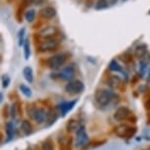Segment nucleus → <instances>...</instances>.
<instances>
[{"mask_svg":"<svg viewBox=\"0 0 150 150\" xmlns=\"http://www.w3.org/2000/svg\"><path fill=\"white\" fill-rule=\"evenodd\" d=\"M10 81H11V79L8 75H4L2 77V80H1V83H2V87L3 88H7L10 84Z\"/></svg>","mask_w":150,"mask_h":150,"instance_id":"nucleus-31","label":"nucleus"},{"mask_svg":"<svg viewBox=\"0 0 150 150\" xmlns=\"http://www.w3.org/2000/svg\"><path fill=\"white\" fill-rule=\"evenodd\" d=\"M147 66H148V63L141 59L140 63H139V72H140L141 77H143V76L145 75V73L147 72Z\"/></svg>","mask_w":150,"mask_h":150,"instance_id":"nucleus-30","label":"nucleus"},{"mask_svg":"<svg viewBox=\"0 0 150 150\" xmlns=\"http://www.w3.org/2000/svg\"><path fill=\"white\" fill-rule=\"evenodd\" d=\"M32 1H33V0H32Z\"/></svg>","mask_w":150,"mask_h":150,"instance_id":"nucleus-40","label":"nucleus"},{"mask_svg":"<svg viewBox=\"0 0 150 150\" xmlns=\"http://www.w3.org/2000/svg\"><path fill=\"white\" fill-rule=\"evenodd\" d=\"M14 134H15V128H14V123L13 122H8L6 125V134H7V139L5 142H9L13 139Z\"/></svg>","mask_w":150,"mask_h":150,"instance_id":"nucleus-20","label":"nucleus"},{"mask_svg":"<svg viewBox=\"0 0 150 150\" xmlns=\"http://www.w3.org/2000/svg\"><path fill=\"white\" fill-rule=\"evenodd\" d=\"M23 75H24V78L28 83H33V71L30 66H27L24 68L23 70Z\"/></svg>","mask_w":150,"mask_h":150,"instance_id":"nucleus-21","label":"nucleus"},{"mask_svg":"<svg viewBox=\"0 0 150 150\" xmlns=\"http://www.w3.org/2000/svg\"><path fill=\"white\" fill-rule=\"evenodd\" d=\"M66 62V56L64 54H55L47 60V65L51 69H59Z\"/></svg>","mask_w":150,"mask_h":150,"instance_id":"nucleus-7","label":"nucleus"},{"mask_svg":"<svg viewBox=\"0 0 150 150\" xmlns=\"http://www.w3.org/2000/svg\"><path fill=\"white\" fill-rule=\"evenodd\" d=\"M108 7V1L107 0H97L95 4V9L96 10H103L106 9Z\"/></svg>","mask_w":150,"mask_h":150,"instance_id":"nucleus-29","label":"nucleus"},{"mask_svg":"<svg viewBox=\"0 0 150 150\" xmlns=\"http://www.w3.org/2000/svg\"><path fill=\"white\" fill-rule=\"evenodd\" d=\"M117 2V0H111V4H115Z\"/></svg>","mask_w":150,"mask_h":150,"instance_id":"nucleus-35","label":"nucleus"},{"mask_svg":"<svg viewBox=\"0 0 150 150\" xmlns=\"http://www.w3.org/2000/svg\"><path fill=\"white\" fill-rule=\"evenodd\" d=\"M107 84L113 89H119L121 91H126V84L123 83L118 76H112L107 80Z\"/></svg>","mask_w":150,"mask_h":150,"instance_id":"nucleus-9","label":"nucleus"},{"mask_svg":"<svg viewBox=\"0 0 150 150\" xmlns=\"http://www.w3.org/2000/svg\"><path fill=\"white\" fill-rule=\"evenodd\" d=\"M74 76H75V70L71 66L65 68V69L62 70L60 74H59V78L64 81H70L72 80L74 78Z\"/></svg>","mask_w":150,"mask_h":150,"instance_id":"nucleus-14","label":"nucleus"},{"mask_svg":"<svg viewBox=\"0 0 150 150\" xmlns=\"http://www.w3.org/2000/svg\"><path fill=\"white\" fill-rule=\"evenodd\" d=\"M123 1H127V0H123Z\"/></svg>","mask_w":150,"mask_h":150,"instance_id":"nucleus-39","label":"nucleus"},{"mask_svg":"<svg viewBox=\"0 0 150 150\" xmlns=\"http://www.w3.org/2000/svg\"><path fill=\"white\" fill-rule=\"evenodd\" d=\"M114 119L118 122L129 121L132 124H135L137 121V118L134 115L132 110L129 109L128 107H126V106H122L116 110V112L114 114Z\"/></svg>","mask_w":150,"mask_h":150,"instance_id":"nucleus-3","label":"nucleus"},{"mask_svg":"<svg viewBox=\"0 0 150 150\" xmlns=\"http://www.w3.org/2000/svg\"><path fill=\"white\" fill-rule=\"evenodd\" d=\"M39 14L42 18L44 19H52L53 17H55L56 15V10L55 8H53L51 6H47V7H44L39 11Z\"/></svg>","mask_w":150,"mask_h":150,"instance_id":"nucleus-15","label":"nucleus"},{"mask_svg":"<svg viewBox=\"0 0 150 150\" xmlns=\"http://www.w3.org/2000/svg\"><path fill=\"white\" fill-rule=\"evenodd\" d=\"M27 113L28 116L35 121L36 124H42L43 122L46 121L47 112L45 111L44 108L41 107H36L35 105H29L27 107Z\"/></svg>","mask_w":150,"mask_h":150,"instance_id":"nucleus-2","label":"nucleus"},{"mask_svg":"<svg viewBox=\"0 0 150 150\" xmlns=\"http://www.w3.org/2000/svg\"><path fill=\"white\" fill-rule=\"evenodd\" d=\"M59 118V112L57 111L56 109H49L47 111V117H46V121H45V123H46V125H45V127L46 128H49V127L53 126L56 121L58 120Z\"/></svg>","mask_w":150,"mask_h":150,"instance_id":"nucleus-12","label":"nucleus"},{"mask_svg":"<svg viewBox=\"0 0 150 150\" xmlns=\"http://www.w3.org/2000/svg\"><path fill=\"white\" fill-rule=\"evenodd\" d=\"M19 87H20V90L22 91V93L26 96V97L30 98V97H32V96H33L32 89H30L28 86H26V84H20Z\"/></svg>","mask_w":150,"mask_h":150,"instance_id":"nucleus-23","label":"nucleus"},{"mask_svg":"<svg viewBox=\"0 0 150 150\" xmlns=\"http://www.w3.org/2000/svg\"><path fill=\"white\" fill-rule=\"evenodd\" d=\"M24 56H25V59L26 60H29L30 59V40L29 39H26L24 43Z\"/></svg>","mask_w":150,"mask_h":150,"instance_id":"nucleus-25","label":"nucleus"},{"mask_svg":"<svg viewBox=\"0 0 150 150\" xmlns=\"http://www.w3.org/2000/svg\"><path fill=\"white\" fill-rule=\"evenodd\" d=\"M58 33V29L54 26H47L43 28L40 32H39V35L44 38H52Z\"/></svg>","mask_w":150,"mask_h":150,"instance_id":"nucleus-13","label":"nucleus"},{"mask_svg":"<svg viewBox=\"0 0 150 150\" xmlns=\"http://www.w3.org/2000/svg\"><path fill=\"white\" fill-rule=\"evenodd\" d=\"M77 134V138H76V146L80 147L88 142V135H87L86 132V127L83 125H81V128L76 132Z\"/></svg>","mask_w":150,"mask_h":150,"instance_id":"nucleus-8","label":"nucleus"},{"mask_svg":"<svg viewBox=\"0 0 150 150\" xmlns=\"http://www.w3.org/2000/svg\"><path fill=\"white\" fill-rule=\"evenodd\" d=\"M77 102H78V100H72V101H68V102H63V103L59 104L57 106V109L59 110V112L61 113L62 117H65L70 111H72L75 105L77 104Z\"/></svg>","mask_w":150,"mask_h":150,"instance_id":"nucleus-11","label":"nucleus"},{"mask_svg":"<svg viewBox=\"0 0 150 150\" xmlns=\"http://www.w3.org/2000/svg\"><path fill=\"white\" fill-rule=\"evenodd\" d=\"M109 70L113 71V72H123L122 67L120 66V64L118 63L116 60H112L109 64Z\"/></svg>","mask_w":150,"mask_h":150,"instance_id":"nucleus-26","label":"nucleus"},{"mask_svg":"<svg viewBox=\"0 0 150 150\" xmlns=\"http://www.w3.org/2000/svg\"><path fill=\"white\" fill-rule=\"evenodd\" d=\"M2 113H3V117L5 119H7L8 117H9L10 116V109H9V107H8V105H5L3 110H2Z\"/></svg>","mask_w":150,"mask_h":150,"instance_id":"nucleus-32","label":"nucleus"},{"mask_svg":"<svg viewBox=\"0 0 150 150\" xmlns=\"http://www.w3.org/2000/svg\"><path fill=\"white\" fill-rule=\"evenodd\" d=\"M25 35H26V29L25 28H22L21 30H19V33H18V43H19V46H22L24 45L25 41Z\"/></svg>","mask_w":150,"mask_h":150,"instance_id":"nucleus-27","label":"nucleus"},{"mask_svg":"<svg viewBox=\"0 0 150 150\" xmlns=\"http://www.w3.org/2000/svg\"><path fill=\"white\" fill-rule=\"evenodd\" d=\"M59 150H73V137L71 135H62L58 137Z\"/></svg>","mask_w":150,"mask_h":150,"instance_id":"nucleus-10","label":"nucleus"},{"mask_svg":"<svg viewBox=\"0 0 150 150\" xmlns=\"http://www.w3.org/2000/svg\"><path fill=\"white\" fill-rule=\"evenodd\" d=\"M84 90V84L80 80L70 81L66 86H65V91L70 93V94H79Z\"/></svg>","mask_w":150,"mask_h":150,"instance_id":"nucleus-5","label":"nucleus"},{"mask_svg":"<svg viewBox=\"0 0 150 150\" xmlns=\"http://www.w3.org/2000/svg\"><path fill=\"white\" fill-rule=\"evenodd\" d=\"M138 80H139V78H138L137 76H134V77L132 78V86H134V84L138 81Z\"/></svg>","mask_w":150,"mask_h":150,"instance_id":"nucleus-33","label":"nucleus"},{"mask_svg":"<svg viewBox=\"0 0 150 150\" xmlns=\"http://www.w3.org/2000/svg\"><path fill=\"white\" fill-rule=\"evenodd\" d=\"M106 142H107L106 138H103V139H94L88 144V147H89V148H96V147L104 145Z\"/></svg>","mask_w":150,"mask_h":150,"instance_id":"nucleus-24","label":"nucleus"},{"mask_svg":"<svg viewBox=\"0 0 150 150\" xmlns=\"http://www.w3.org/2000/svg\"><path fill=\"white\" fill-rule=\"evenodd\" d=\"M21 129L25 135H30L33 132V127L29 120H24L21 124Z\"/></svg>","mask_w":150,"mask_h":150,"instance_id":"nucleus-17","label":"nucleus"},{"mask_svg":"<svg viewBox=\"0 0 150 150\" xmlns=\"http://www.w3.org/2000/svg\"><path fill=\"white\" fill-rule=\"evenodd\" d=\"M116 96H117V94H115L112 90L97 89L94 94V101L98 106L104 107L108 105Z\"/></svg>","mask_w":150,"mask_h":150,"instance_id":"nucleus-1","label":"nucleus"},{"mask_svg":"<svg viewBox=\"0 0 150 150\" xmlns=\"http://www.w3.org/2000/svg\"><path fill=\"white\" fill-rule=\"evenodd\" d=\"M148 14H149V15H150V10H149V13H148Z\"/></svg>","mask_w":150,"mask_h":150,"instance_id":"nucleus-38","label":"nucleus"},{"mask_svg":"<svg viewBox=\"0 0 150 150\" xmlns=\"http://www.w3.org/2000/svg\"><path fill=\"white\" fill-rule=\"evenodd\" d=\"M137 132V127H132L128 125H120L115 129V134L120 138H129L134 137Z\"/></svg>","mask_w":150,"mask_h":150,"instance_id":"nucleus-4","label":"nucleus"},{"mask_svg":"<svg viewBox=\"0 0 150 150\" xmlns=\"http://www.w3.org/2000/svg\"><path fill=\"white\" fill-rule=\"evenodd\" d=\"M42 150H55L54 149V141L51 137L46 138L42 143Z\"/></svg>","mask_w":150,"mask_h":150,"instance_id":"nucleus-22","label":"nucleus"},{"mask_svg":"<svg viewBox=\"0 0 150 150\" xmlns=\"http://www.w3.org/2000/svg\"><path fill=\"white\" fill-rule=\"evenodd\" d=\"M25 18H26V20L29 23L33 22V20L35 19V10H33V9L28 10L26 14H25Z\"/></svg>","mask_w":150,"mask_h":150,"instance_id":"nucleus-28","label":"nucleus"},{"mask_svg":"<svg viewBox=\"0 0 150 150\" xmlns=\"http://www.w3.org/2000/svg\"><path fill=\"white\" fill-rule=\"evenodd\" d=\"M147 150H150V145H149V147H148V149H147Z\"/></svg>","mask_w":150,"mask_h":150,"instance_id":"nucleus-37","label":"nucleus"},{"mask_svg":"<svg viewBox=\"0 0 150 150\" xmlns=\"http://www.w3.org/2000/svg\"><path fill=\"white\" fill-rule=\"evenodd\" d=\"M81 122L77 120V119H70L66 125V129H67V131L70 132H76L81 128Z\"/></svg>","mask_w":150,"mask_h":150,"instance_id":"nucleus-16","label":"nucleus"},{"mask_svg":"<svg viewBox=\"0 0 150 150\" xmlns=\"http://www.w3.org/2000/svg\"><path fill=\"white\" fill-rule=\"evenodd\" d=\"M147 54V45L146 44H139L138 46L135 48L134 50V55L135 57L138 59H142L144 56Z\"/></svg>","mask_w":150,"mask_h":150,"instance_id":"nucleus-19","label":"nucleus"},{"mask_svg":"<svg viewBox=\"0 0 150 150\" xmlns=\"http://www.w3.org/2000/svg\"><path fill=\"white\" fill-rule=\"evenodd\" d=\"M145 109L150 110V98L147 99V102H145Z\"/></svg>","mask_w":150,"mask_h":150,"instance_id":"nucleus-34","label":"nucleus"},{"mask_svg":"<svg viewBox=\"0 0 150 150\" xmlns=\"http://www.w3.org/2000/svg\"><path fill=\"white\" fill-rule=\"evenodd\" d=\"M58 46V41L54 38H45L38 44V49L39 52H47L56 49Z\"/></svg>","mask_w":150,"mask_h":150,"instance_id":"nucleus-6","label":"nucleus"},{"mask_svg":"<svg viewBox=\"0 0 150 150\" xmlns=\"http://www.w3.org/2000/svg\"><path fill=\"white\" fill-rule=\"evenodd\" d=\"M22 115V110H21V103L16 102L14 103L12 107L10 108V116L12 117L14 120L18 119L19 116Z\"/></svg>","mask_w":150,"mask_h":150,"instance_id":"nucleus-18","label":"nucleus"},{"mask_svg":"<svg viewBox=\"0 0 150 150\" xmlns=\"http://www.w3.org/2000/svg\"><path fill=\"white\" fill-rule=\"evenodd\" d=\"M2 100H3V93H1V98H0V101L2 102Z\"/></svg>","mask_w":150,"mask_h":150,"instance_id":"nucleus-36","label":"nucleus"}]
</instances>
